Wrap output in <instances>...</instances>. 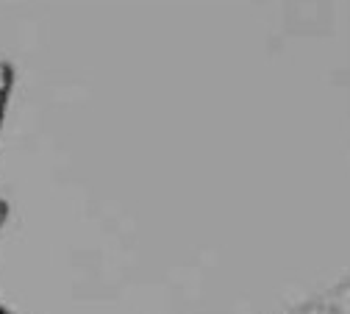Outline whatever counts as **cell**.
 <instances>
[{
	"mask_svg": "<svg viewBox=\"0 0 350 314\" xmlns=\"http://www.w3.org/2000/svg\"><path fill=\"white\" fill-rule=\"evenodd\" d=\"M9 89H12V67L0 62V117H3V109H6Z\"/></svg>",
	"mask_w": 350,
	"mask_h": 314,
	"instance_id": "cell-1",
	"label": "cell"
},
{
	"mask_svg": "<svg viewBox=\"0 0 350 314\" xmlns=\"http://www.w3.org/2000/svg\"><path fill=\"white\" fill-rule=\"evenodd\" d=\"M3 217H6V206L0 203V222H3Z\"/></svg>",
	"mask_w": 350,
	"mask_h": 314,
	"instance_id": "cell-2",
	"label": "cell"
},
{
	"mask_svg": "<svg viewBox=\"0 0 350 314\" xmlns=\"http://www.w3.org/2000/svg\"><path fill=\"white\" fill-rule=\"evenodd\" d=\"M0 314H6V311H3V309H0Z\"/></svg>",
	"mask_w": 350,
	"mask_h": 314,
	"instance_id": "cell-3",
	"label": "cell"
}]
</instances>
